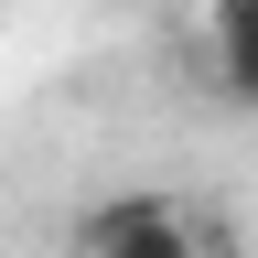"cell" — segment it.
<instances>
[{"mask_svg": "<svg viewBox=\"0 0 258 258\" xmlns=\"http://www.w3.org/2000/svg\"><path fill=\"white\" fill-rule=\"evenodd\" d=\"M64 258H205V215L172 194H108L64 226Z\"/></svg>", "mask_w": 258, "mask_h": 258, "instance_id": "cell-1", "label": "cell"}, {"mask_svg": "<svg viewBox=\"0 0 258 258\" xmlns=\"http://www.w3.org/2000/svg\"><path fill=\"white\" fill-rule=\"evenodd\" d=\"M215 76L237 108H258V0H226L215 11Z\"/></svg>", "mask_w": 258, "mask_h": 258, "instance_id": "cell-2", "label": "cell"}, {"mask_svg": "<svg viewBox=\"0 0 258 258\" xmlns=\"http://www.w3.org/2000/svg\"><path fill=\"white\" fill-rule=\"evenodd\" d=\"M205 11H226V0H205Z\"/></svg>", "mask_w": 258, "mask_h": 258, "instance_id": "cell-3", "label": "cell"}]
</instances>
